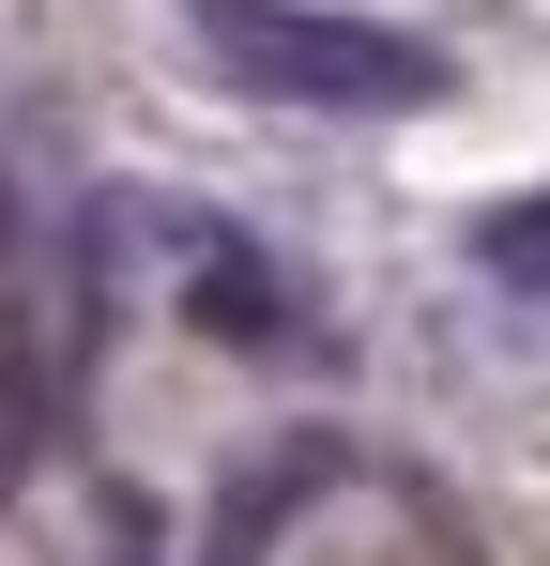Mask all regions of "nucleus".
<instances>
[{
  "label": "nucleus",
  "instance_id": "2",
  "mask_svg": "<svg viewBox=\"0 0 550 566\" xmlns=\"http://www.w3.org/2000/svg\"><path fill=\"white\" fill-rule=\"evenodd\" d=\"M199 322H214V337H245V353H261V337H290V306H275L230 245H199Z\"/></svg>",
  "mask_w": 550,
  "mask_h": 566
},
{
  "label": "nucleus",
  "instance_id": "1",
  "mask_svg": "<svg viewBox=\"0 0 550 566\" xmlns=\"http://www.w3.org/2000/svg\"><path fill=\"white\" fill-rule=\"evenodd\" d=\"M183 46L261 107H337V123L444 107V46L398 15H352V0H183Z\"/></svg>",
  "mask_w": 550,
  "mask_h": 566
},
{
  "label": "nucleus",
  "instance_id": "3",
  "mask_svg": "<svg viewBox=\"0 0 550 566\" xmlns=\"http://www.w3.org/2000/svg\"><path fill=\"white\" fill-rule=\"evenodd\" d=\"M505 291H550V199H520V214H489V245H474Z\"/></svg>",
  "mask_w": 550,
  "mask_h": 566
}]
</instances>
